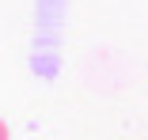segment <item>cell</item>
I'll list each match as a JSON object with an SVG mask.
<instances>
[{
	"label": "cell",
	"instance_id": "6da1fadb",
	"mask_svg": "<svg viewBox=\"0 0 148 140\" xmlns=\"http://www.w3.org/2000/svg\"><path fill=\"white\" fill-rule=\"evenodd\" d=\"M0 140H12V133H8V125L0 121Z\"/></svg>",
	"mask_w": 148,
	"mask_h": 140
}]
</instances>
